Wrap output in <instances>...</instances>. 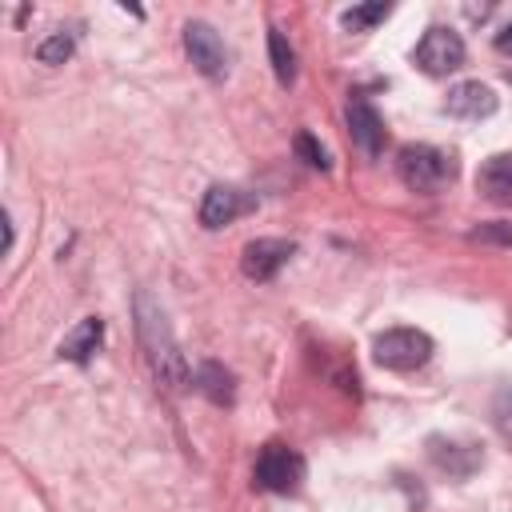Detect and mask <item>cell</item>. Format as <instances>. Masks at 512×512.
Listing matches in <instances>:
<instances>
[{
  "mask_svg": "<svg viewBox=\"0 0 512 512\" xmlns=\"http://www.w3.org/2000/svg\"><path fill=\"white\" fill-rule=\"evenodd\" d=\"M136 332H140V344H144V352H148L152 376H156L164 388H172V392L188 388V384H192L188 360H184V352H180V344H176V336H172V328H168L160 304H156L148 292H136Z\"/></svg>",
  "mask_w": 512,
  "mask_h": 512,
  "instance_id": "cell-1",
  "label": "cell"
},
{
  "mask_svg": "<svg viewBox=\"0 0 512 512\" xmlns=\"http://www.w3.org/2000/svg\"><path fill=\"white\" fill-rule=\"evenodd\" d=\"M396 168H400V180L424 196H432L456 180V156L444 148H432V144H404L396 156Z\"/></svg>",
  "mask_w": 512,
  "mask_h": 512,
  "instance_id": "cell-2",
  "label": "cell"
},
{
  "mask_svg": "<svg viewBox=\"0 0 512 512\" xmlns=\"http://www.w3.org/2000/svg\"><path fill=\"white\" fill-rule=\"evenodd\" d=\"M436 352L432 336L420 328H388L372 340V360L388 372H416L420 364H428Z\"/></svg>",
  "mask_w": 512,
  "mask_h": 512,
  "instance_id": "cell-3",
  "label": "cell"
},
{
  "mask_svg": "<svg viewBox=\"0 0 512 512\" xmlns=\"http://www.w3.org/2000/svg\"><path fill=\"white\" fill-rule=\"evenodd\" d=\"M304 456L296 452V448H288V444H264L260 448V456H256V488H264V492H280V496H288V492H296L300 484H304Z\"/></svg>",
  "mask_w": 512,
  "mask_h": 512,
  "instance_id": "cell-4",
  "label": "cell"
},
{
  "mask_svg": "<svg viewBox=\"0 0 512 512\" xmlns=\"http://www.w3.org/2000/svg\"><path fill=\"white\" fill-rule=\"evenodd\" d=\"M412 64H416L420 72H428V76H448V72H456V68L464 64V40H460V32H452V28H444V24H432V28L420 36V44L412 48Z\"/></svg>",
  "mask_w": 512,
  "mask_h": 512,
  "instance_id": "cell-5",
  "label": "cell"
},
{
  "mask_svg": "<svg viewBox=\"0 0 512 512\" xmlns=\"http://www.w3.org/2000/svg\"><path fill=\"white\" fill-rule=\"evenodd\" d=\"M184 48H188V60L196 64V72H204L208 80H224V72H228V48H224V40L216 36L212 24L188 20L184 24Z\"/></svg>",
  "mask_w": 512,
  "mask_h": 512,
  "instance_id": "cell-6",
  "label": "cell"
},
{
  "mask_svg": "<svg viewBox=\"0 0 512 512\" xmlns=\"http://www.w3.org/2000/svg\"><path fill=\"white\" fill-rule=\"evenodd\" d=\"M292 252H296V244H292V240L260 236V240H248V244H244V252H240V268H244V276H248V280L264 284V280H272V276L288 264V256H292Z\"/></svg>",
  "mask_w": 512,
  "mask_h": 512,
  "instance_id": "cell-7",
  "label": "cell"
},
{
  "mask_svg": "<svg viewBox=\"0 0 512 512\" xmlns=\"http://www.w3.org/2000/svg\"><path fill=\"white\" fill-rule=\"evenodd\" d=\"M252 208H256V196H248V192H240L232 184H212L204 192V200H200V224L216 232V228L232 224L236 216H244Z\"/></svg>",
  "mask_w": 512,
  "mask_h": 512,
  "instance_id": "cell-8",
  "label": "cell"
},
{
  "mask_svg": "<svg viewBox=\"0 0 512 512\" xmlns=\"http://www.w3.org/2000/svg\"><path fill=\"white\" fill-rule=\"evenodd\" d=\"M344 120H348L352 144H356L364 156H380V152H384V120H380V112H376L364 96H352V100H348Z\"/></svg>",
  "mask_w": 512,
  "mask_h": 512,
  "instance_id": "cell-9",
  "label": "cell"
},
{
  "mask_svg": "<svg viewBox=\"0 0 512 512\" xmlns=\"http://www.w3.org/2000/svg\"><path fill=\"white\" fill-rule=\"evenodd\" d=\"M428 456L440 472L456 476V480H468L480 464H484V452L476 444H464V440H448V436H428Z\"/></svg>",
  "mask_w": 512,
  "mask_h": 512,
  "instance_id": "cell-10",
  "label": "cell"
},
{
  "mask_svg": "<svg viewBox=\"0 0 512 512\" xmlns=\"http://www.w3.org/2000/svg\"><path fill=\"white\" fill-rule=\"evenodd\" d=\"M496 104H500L496 92L480 80H460L456 88H448V100H444L448 116H456V120H488L496 112Z\"/></svg>",
  "mask_w": 512,
  "mask_h": 512,
  "instance_id": "cell-11",
  "label": "cell"
},
{
  "mask_svg": "<svg viewBox=\"0 0 512 512\" xmlns=\"http://www.w3.org/2000/svg\"><path fill=\"white\" fill-rule=\"evenodd\" d=\"M476 192L492 204H512V152H496L480 164Z\"/></svg>",
  "mask_w": 512,
  "mask_h": 512,
  "instance_id": "cell-12",
  "label": "cell"
},
{
  "mask_svg": "<svg viewBox=\"0 0 512 512\" xmlns=\"http://www.w3.org/2000/svg\"><path fill=\"white\" fill-rule=\"evenodd\" d=\"M100 340H104V320H96V316H84L64 340H60V348H56V356L60 360H68V364H88L92 356H96V348H100Z\"/></svg>",
  "mask_w": 512,
  "mask_h": 512,
  "instance_id": "cell-13",
  "label": "cell"
},
{
  "mask_svg": "<svg viewBox=\"0 0 512 512\" xmlns=\"http://www.w3.org/2000/svg\"><path fill=\"white\" fill-rule=\"evenodd\" d=\"M192 388H196L200 396H208L212 404H232V400H236V376H232L224 364H216V360L196 364Z\"/></svg>",
  "mask_w": 512,
  "mask_h": 512,
  "instance_id": "cell-14",
  "label": "cell"
},
{
  "mask_svg": "<svg viewBox=\"0 0 512 512\" xmlns=\"http://www.w3.org/2000/svg\"><path fill=\"white\" fill-rule=\"evenodd\" d=\"M268 60H272L276 80L288 88V84L296 80V52H292V44L284 40V32H280V28H268Z\"/></svg>",
  "mask_w": 512,
  "mask_h": 512,
  "instance_id": "cell-15",
  "label": "cell"
},
{
  "mask_svg": "<svg viewBox=\"0 0 512 512\" xmlns=\"http://www.w3.org/2000/svg\"><path fill=\"white\" fill-rule=\"evenodd\" d=\"M388 12H392V8H388L384 0H376V4H356V8H344V12H340V24H344L348 32H368V28L380 24Z\"/></svg>",
  "mask_w": 512,
  "mask_h": 512,
  "instance_id": "cell-16",
  "label": "cell"
},
{
  "mask_svg": "<svg viewBox=\"0 0 512 512\" xmlns=\"http://www.w3.org/2000/svg\"><path fill=\"white\" fill-rule=\"evenodd\" d=\"M72 48H76V36L60 28V32H52V36H44V40L36 44V60L48 64V68H56V64H64V60L72 56Z\"/></svg>",
  "mask_w": 512,
  "mask_h": 512,
  "instance_id": "cell-17",
  "label": "cell"
},
{
  "mask_svg": "<svg viewBox=\"0 0 512 512\" xmlns=\"http://www.w3.org/2000/svg\"><path fill=\"white\" fill-rule=\"evenodd\" d=\"M292 148H296V156H300L308 168L328 172V164H332V160H328V152L320 148V140H316L312 132H296V136H292Z\"/></svg>",
  "mask_w": 512,
  "mask_h": 512,
  "instance_id": "cell-18",
  "label": "cell"
},
{
  "mask_svg": "<svg viewBox=\"0 0 512 512\" xmlns=\"http://www.w3.org/2000/svg\"><path fill=\"white\" fill-rule=\"evenodd\" d=\"M468 240H480V244H500V248H512V224L508 220H488L480 228L468 232Z\"/></svg>",
  "mask_w": 512,
  "mask_h": 512,
  "instance_id": "cell-19",
  "label": "cell"
},
{
  "mask_svg": "<svg viewBox=\"0 0 512 512\" xmlns=\"http://www.w3.org/2000/svg\"><path fill=\"white\" fill-rule=\"evenodd\" d=\"M492 412H496V428L512 440V392H508V388L496 396V408H492Z\"/></svg>",
  "mask_w": 512,
  "mask_h": 512,
  "instance_id": "cell-20",
  "label": "cell"
},
{
  "mask_svg": "<svg viewBox=\"0 0 512 512\" xmlns=\"http://www.w3.org/2000/svg\"><path fill=\"white\" fill-rule=\"evenodd\" d=\"M496 52H504V56H512V24H504V28L496 32Z\"/></svg>",
  "mask_w": 512,
  "mask_h": 512,
  "instance_id": "cell-21",
  "label": "cell"
}]
</instances>
